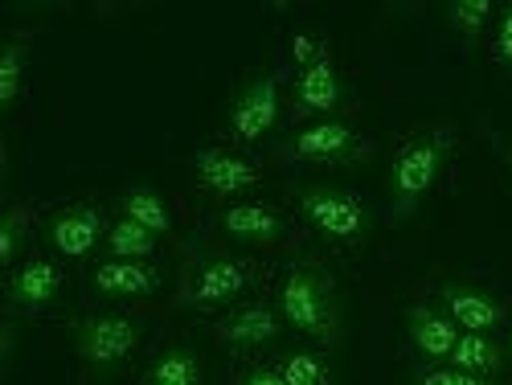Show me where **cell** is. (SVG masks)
I'll list each match as a JSON object with an SVG mask.
<instances>
[{"instance_id":"cell-1","label":"cell","mask_w":512,"mask_h":385,"mask_svg":"<svg viewBox=\"0 0 512 385\" xmlns=\"http://www.w3.org/2000/svg\"><path fill=\"white\" fill-rule=\"evenodd\" d=\"M279 316L287 328L320 340V345H336L340 340V304H336L332 275L312 267V263L295 267L279 287Z\"/></svg>"},{"instance_id":"cell-2","label":"cell","mask_w":512,"mask_h":385,"mask_svg":"<svg viewBox=\"0 0 512 385\" xmlns=\"http://www.w3.org/2000/svg\"><path fill=\"white\" fill-rule=\"evenodd\" d=\"M447 156H451V132H447V127H439V132H426L418 140H406L394 152V164H390L394 213H410L426 193H431V185L439 181Z\"/></svg>"},{"instance_id":"cell-3","label":"cell","mask_w":512,"mask_h":385,"mask_svg":"<svg viewBox=\"0 0 512 385\" xmlns=\"http://www.w3.org/2000/svg\"><path fill=\"white\" fill-rule=\"evenodd\" d=\"M144 336V324L127 312H107V316H87L74 328V349L78 357L95 369H115L136 353Z\"/></svg>"},{"instance_id":"cell-4","label":"cell","mask_w":512,"mask_h":385,"mask_svg":"<svg viewBox=\"0 0 512 385\" xmlns=\"http://www.w3.org/2000/svg\"><path fill=\"white\" fill-rule=\"evenodd\" d=\"M300 209H304V218L332 242H353L365 234V222H369V213H365V201L353 197V193H336L328 185H312L300 193Z\"/></svg>"},{"instance_id":"cell-5","label":"cell","mask_w":512,"mask_h":385,"mask_svg":"<svg viewBox=\"0 0 512 385\" xmlns=\"http://www.w3.org/2000/svg\"><path fill=\"white\" fill-rule=\"evenodd\" d=\"M275 119H279V78L275 74L250 78L246 87L238 91L234 107H230V132H234V140H242V144L263 140L275 127Z\"/></svg>"},{"instance_id":"cell-6","label":"cell","mask_w":512,"mask_h":385,"mask_svg":"<svg viewBox=\"0 0 512 385\" xmlns=\"http://www.w3.org/2000/svg\"><path fill=\"white\" fill-rule=\"evenodd\" d=\"M193 177L213 197H238L259 185V168L230 148H201L193 156Z\"/></svg>"},{"instance_id":"cell-7","label":"cell","mask_w":512,"mask_h":385,"mask_svg":"<svg viewBox=\"0 0 512 385\" xmlns=\"http://www.w3.org/2000/svg\"><path fill=\"white\" fill-rule=\"evenodd\" d=\"M369 144L353 132L345 119H324V123H312L304 127L300 136L291 140V152L295 160H308V164H336V160H353L361 156Z\"/></svg>"},{"instance_id":"cell-8","label":"cell","mask_w":512,"mask_h":385,"mask_svg":"<svg viewBox=\"0 0 512 385\" xmlns=\"http://www.w3.org/2000/svg\"><path fill=\"white\" fill-rule=\"evenodd\" d=\"M50 242L66 259H87L103 238V213L95 205H66L50 218Z\"/></svg>"},{"instance_id":"cell-9","label":"cell","mask_w":512,"mask_h":385,"mask_svg":"<svg viewBox=\"0 0 512 385\" xmlns=\"http://www.w3.org/2000/svg\"><path fill=\"white\" fill-rule=\"evenodd\" d=\"M250 283V271L238 263V259H209L197 279H193V291H189V304L193 308H218V304H230L238 299Z\"/></svg>"},{"instance_id":"cell-10","label":"cell","mask_w":512,"mask_h":385,"mask_svg":"<svg viewBox=\"0 0 512 385\" xmlns=\"http://www.w3.org/2000/svg\"><path fill=\"white\" fill-rule=\"evenodd\" d=\"M340 103V78L332 66V46L320 41L312 62L300 70V87H295V107L300 111H332Z\"/></svg>"},{"instance_id":"cell-11","label":"cell","mask_w":512,"mask_h":385,"mask_svg":"<svg viewBox=\"0 0 512 385\" xmlns=\"http://www.w3.org/2000/svg\"><path fill=\"white\" fill-rule=\"evenodd\" d=\"M406 332H410V345L426 361H451L455 340H459L455 320L451 316H439L435 308H426V304H414L406 312Z\"/></svg>"},{"instance_id":"cell-12","label":"cell","mask_w":512,"mask_h":385,"mask_svg":"<svg viewBox=\"0 0 512 385\" xmlns=\"http://www.w3.org/2000/svg\"><path fill=\"white\" fill-rule=\"evenodd\" d=\"M279 332H283V316L271 312L267 304L238 308V312H230L218 324V336L226 340V345H234V349H267Z\"/></svg>"},{"instance_id":"cell-13","label":"cell","mask_w":512,"mask_h":385,"mask_svg":"<svg viewBox=\"0 0 512 385\" xmlns=\"http://www.w3.org/2000/svg\"><path fill=\"white\" fill-rule=\"evenodd\" d=\"M62 291V267L50 259H29L9 279V299L17 308H46Z\"/></svg>"},{"instance_id":"cell-14","label":"cell","mask_w":512,"mask_h":385,"mask_svg":"<svg viewBox=\"0 0 512 385\" xmlns=\"http://www.w3.org/2000/svg\"><path fill=\"white\" fill-rule=\"evenodd\" d=\"M443 304H447V316L455 320L459 332H492V328L504 324V308L496 304V299L472 291V287L447 283L443 287Z\"/></svg>"},{"instance_id":"cell-15","label":"cell","mask_w":512,"mask_h":385,"mask_svg":"<svg viewBox=\"0 0 512 385\" xmlns=\"http://www.w3.org/2000/svg\"><path fill=\"white\" fill-rule=\"evenodd\" d=\"M91 283H95L99 295L132 299V295H152L156 283H160V275L148 263H136V259H107V263L95 267Z\"/></svg>"},{"instance_id":"cell-16","label":"cell","mask_w":512,"mask_h":385,"mask_svg":"<svg viewBox=\"0 0 512 385\" xmlns=\"http://www.w3.org/2000/svg\"><path fill=\"white\" fill-rule=\"evenodd\" d=\"M222 230L238 242H271L283 234V218L267 205H250V201H238L222 213Z\"/></svg>"},{"instance_id":"cell-17","label":"cell","mask_w":512,"mask_h":385,"mask_svg":"<svg viewBox=\"0 0 512 385\" xmlns=\"http://www.w3.org/2000/svg\"><path fill=\"white\" fill-rule=\"evenodd\" d=\"M504 349L488 332H459L455 340V353H451V365L463 369V373H476V377H496L504 373Z\"/></svg>"},{"instance_id":"cell-18","label":"cell","mask_w":512,"mask_h":385,"mask_svg":"<svg viewBox=\"0 0 512 385\" xmlns=\"http://www.w3.org/2000/svg\"><path fill=\"white\" fill-rule=\"evenodd\" d=\"M144 385H201V357H197L189 345L168 349V353L144 373Z\"/></svg>"},{"instance_id":"cell-19","label":"cell","mask_w":512,"mask_h":385,"mask_svg":"<svg viewBox=\"0 0 512 385\" xmlns=\"http://www.w3.org/2000/svg\"><path fill=\"white\" fill-rule=\"evenodd\" d=\"M123 218H132V222H140L144 230H152L156 238L160 234H173V218H168V209H164V201L148 189V185H136V189H127L123 193Z\"/></svg>"},{"instance_id":"cell-20","label":"cell","mask_w":512,"mask_h":385,"mask_svg":"<svg viewBox=\"0 0 512 385\" xmlns=\"http://www.w3.org/2000/svg\"><path fill=\"white\" fill-rule=\"evenodd\" d=\"M107 254H111V259H136V263H144V259H152V254H156V234L144 230L132 218H119L107 230Z\"/></svg>"},{"instance_id":"cell-21","label":"cell","mask_w":512,"mask_h":385,"mask_svg":"<svg viewBox=\"0 0 512 385\" xmlns=\"http://www.w3.org/2000/svg\"><path fill=\"white\" fill-rule=\"evenodd\" d=\"M21 78H25V37H13L5 54H0V107H13L21 95Z\"/></svg>"},{"instance_id":"cell-22","label":"cell","mask_w":512,"mask_h":385,"mask_svg":"<svg viewBox=\"0 0 512 385\" xmlns=\"http://www.w3.org/2000/svg\"><path fill=\"white\" fill-rule=\"evenodd\" d=\"M279 373L287 377V385H332V369L316 353H287L279 361Z\"/></svg>"},{"instance_id":"cell-23","label":"cell","mask_w":512,"mask_h":385,"mask_svg":"<svg viewBox=\"0 0 512 385\" xmlns=\"http://www.w3.org/2000/svg\"><path fill=\"white\" fill-rule=\"evenodd\" d=\"M447 17H451L455 33H463L467 41H476L484 33L488 17H492V5H488V0H455V5L447 9Z\"/></svg>"},{"instance_id":"cell-24","label":"cell","mask_w":512,"mask_h":385,"mask_svg":"<svg viewBox=\"0 0 512 385\" xmlns=\"http://www.w3.org/2000/svg\"><path fill=\"white\" fill-rule=\"evenodd\" d=\"M25 234H29V213L25 209H9L5 222H0V263H5V267L17 263Z\"/></svg>"},{"instance_id":"cell-25","label":"cell","mask_w":512,"mask_h":385,"mask_svg":"<svg viewBox=\"0 0 512 385\" xmlns=\"http://www.w3.org/2000/svg\"><path fill=\"white\" fill-rule=\"evenodd\" d=\"M414 385H492V381L476 377V373H463L455 365H426L414 373Z\"/></svg>"},{"instance_id":"cell-26","label":"cell","mask_w":512,"mask_h":385,"mask_svg":"<svg viewBox=\"0 0 512 385\" xmlns=\"http://www.w3.org/2000/svg\"><path fill=\"white\" fill-rule=\"evenodd\" d=\"M492 58H496V66L512 70V0L500 9V25H496V37H492Z\"/></svg>"},{"instance_id":"cell-27","label":"cell","mask_w":512,"mask_h":385,"mask_svg":"<svg viewBox=\"0 0 512 385\" xmlns=\"http://www.w3.org/2000/svg\"><path fill=\"white\" fill-rule=\"evenodd\" d=\"M242 385H287V377L279 373V365H259L242 377Z\"/></svg>"},{"instance_id":"cell-28","label":"cell","mask_w":512,"mask_h":385,"mask_svg":"<svg viewBox=\"0 0 512 385\" xmlns=\"http://www.w3.org/2000/svg\"><path fill=\"white\" fill-rule=\"evenodd\" d=\"M492 144L500 148V156H504V164H508V173H512V148H508V144H504L500 136H492Z\"/></svg>"},{"instance_id":"cell-29","label":"cell","mask_w":512,"mask_h":385,"mask_svg":"<svg viewBox=\"0 0 512 385\" xmlns=\"http://www.w3.org/2000/svg\"><path fill=\"white\" fill-rule=\"evenodd\" d=\"M508 353H512V336H508Z\"/></svg>"}]
</instances>
